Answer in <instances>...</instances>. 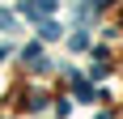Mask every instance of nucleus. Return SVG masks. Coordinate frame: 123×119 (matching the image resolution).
Returning <instances> with one entry per match:
<instances>
[{"instance_id": "2", "label": "nucleus", "mask_w": 123, "mask_h": 119, "mask_svg": "<svg viewBox=\"0 0 123 119\" xmlns=\"http://www.w3.org/2000/svg\"><path fill=\"white\" fill-rule=\"evenodd\" d=\"M89 47V34H85V30H76V34H72V51H85Z\"/></svg>"}, {"instance_id": "1", "label": "nucleus", "mask_w": 123, "mask_h": 119, "mask_svg": "<svg viewBox=\"0 0 123 119\" xmlns=\"http://www.w3.org/2000/svg\"><path fill=\"white\" fill-rule=\"evenodd\" d=\"M38 38H43V43L60 38V26H55V21H43V26H38Z\"/></svg>"}, {"instance_id": "3", "label": "nucleus", "mask_w": 123, "mask_h": 119, "mask_svg": "<svg viewBox=\"0 0 123 119\" xmlns=\"http://www.w3.org/2000/svg\"><path fill=\"white\" fill-rule=\"evenodd\" d=\"M0 26H17V21H13V13H9V9H0Z\"/></svg>"}]
</instances>
